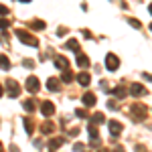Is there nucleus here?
I'll list each match as a JSON object with an SVG mask.
<instances>
[{
	"mask_svg": "<svg viewBox=\"0 0 152 152\" xmlns=\"http://www.w3.org/2000/svg\"><path fill=\"white\" fill-rule=\"evenodd\" d=\"M39 87H41V85H39V79H37V77H28V79H26V89H28L31 94H37Z\"/></svg>",
	"mask_w": 152,
	"mask_h": 152,
	"instance_id": "nucleus-7",
	"label": "nucleus"
},
{
	"mask_svg": "<svg viewBox=\"0 0 152 152\" xmlns=\"http://www.w3.org/2000/svg\"><path fill=\"white\" fill-rule=\"evenodd\" d=\"M114 152H126V150H124L122 146H116V150H114Z\"/></svg>",
	"mask_w": 152,
	"mask_h": 152,
	"instance_id": "nucleus-31",
	"label": "nucleus"
},
{
	"mask_svg": "<svg viewBox=\"0 0 152 152\" xmlns=\"http://www.w3.org/2000/svg\"><path fill=\"white\" fill-rule=\"evenodd\" d=\"M87 132H89V138H91V144H95V142L99 140V134H97V128H95L94 124H89V128H87Z\"/></svg>",
	"mask_w": 152,
	"mask_h": 152,
	"instance_id": "nucleus-12",
	"label": "nucleus"
},
{
	"mask_svg": "<svg viewBox=\"0 0 152 152\" xmlns=\"http://www.w3.org/2000/svg\"><path fill=\"white\" fill-rule=\"evenodd\" d=\"M75 116H77V118H87V114H85V110L79 107V110H75Z\"/></svg>",
	"mask_w": 152,
	"mask_h": 152,
	"instance_id": "nucleus-27",
	"label": "nucleus"
},
{
	"mask_svg": "<svg viewBox=\"0 0 152 152\" xmlns=\"http://www.w3.org/2000/svg\"><path fill=\"white\" fill-rule=\"evenodd\" d=\"M105 67H107V71H116L118 67H120V59H118L114 53H107V55H105Z\"/></svg>",
	"mask_w": 152,
	"mask_h": 152,
	"instance_id": "nucleus-2",
	"label": "nucleus"
},
{
	"mask_svg": "<svg viewBox=\"0 0 152 152\" xmlns=\"http://www.w3.org/2000/svg\"><path fill=\"white\" fill-rule=\"evenodd\" d=\"M81 99H83V104L87 105V107H91V105L95 104V95H94V94H89V91H87V94L83 95Z\"/></svg>",
	"mask_w": 152,
	"mask_h": 152,
	"instance_id": "nucleus-13",
	"label": "nucleus"
},
{
	"mask_svg": "<svg viewBox=\"0 0 152 152\" xmlns=\"http://www.w3.org/2000/svg\"><path fill=\"white\" fill-rule=\"evenodd\" d=\"M150 31H152V24H150Z\"/></svg>",
	"mask_w": 152,
	"mask_h": 152,
	"instance_id": "nucleus-36",
	"label": "nucleus"
},
{
	"mask_svg": "<svg viewBox=\"0 0 152 152\" xmlns=\"http://www.w3.org/2000/svg\"><path fill=\"white\" fill-rule=\"evenodd\" d=\"M104 122H105V116L102 114V112H97V114H94V118H91V124H94V126H95V124L99 126V124H104Z\"/></svg>",
	"mask_w": 152,
	"mask_h": 152,
	"instance_id": "nucleus-14",
	"label": "nucleus"
},
{
	"mask_svg": "<svg viewBox=\"0 0 152 152\" xmlns=\"http://www.w3.org/2000/svg\"><path fill=\"white\" fill-rule=\"evenodd\" d=\"M107 126H110V134H112V138H118V136L122 134V124H120V122L112 120V122H110Z\"/></svg>",
	"mask_w": 152,
	"mask_h": 152,
	"instance_id": "nucleus-5",
	"label": "nucleus"
},
{
	"mask_svg": "<svg viewBox=\"0 0 152 152\" xmlns=\"http://www.w3.org/2000/svg\"><path fill=\"white\" fill-rule=\"evenodd\" d=\"M0 69H10V61H8V57L6 55H0Z\"/></svg>",
	"mask_w": 152,
	"mask_h": 152,
	"instance_id": "nucleus-17",
	"label": "nucleus"
},
{
	"mask_svg": "<svg viewBox=\"0 0 152 152\" xmlns=\"http://www.w3.org/2000/svg\"><path fill=\"white\" fill-rule=\"evenodd\" d=\"M6 12H8V8H6V6H0V14H6Z\"/></svg>",
	"mask_w": 152,
	"mask_h": 152,
	"instance_id": "nucleus-30",
	"label": "nucleus"
},
{
	"mask_svg": "<svg viewBox=\"0 0 152 152\" xmlns=\"http://www.w3.org/2000/svg\"><path fill=\"white\" fill-rule=\"evenodd\" d=\"M16 37H18L20 41H23L24 45H31V47H37V45H39L37 37H33L31 33H26V31H18V33H16Z\"/></svg>",
	"mask_w": 152,
	"mask_h": 152,
	"instance_id": "nucleus-1",
	"label": "nucleus"
},
{
	"mask_svg": "<svg viewBox=\"0 0 152 152\" xmlns=\"http://www.w3.org/2000/svg\"><path fill=\"white\" fill-rule=\"evenodd\" d=\"M148 12H150V14H152V4H150V6H148Z\"/></svg>",
	"mask_w": 152,
	"mask_h": 152,
	"instance_id": "nucleus-33",
	"label": "nucleus"
},
{
	"mask_svg": "<svg viewBox=\"0 0 152 152\" xmlns=\"http://www.w3.org/2000/svg\"><path fill=\"white\" fill-rule=\"evenodd\" d=\"M23 63H24V65H26V67H35V63H33V61H31V59H24Z\"/></svg>",
	"mask_w": 152,
	"mask_h": 152,
	"instance_id": "nucleus-29",
	"label": "nucleus"
},
{
	"mask_svg": "<svg viewBox=\"0 0 152 152\" xmlns=\"http://www.w3.org/2000/svg\"><path fill=\"white\" fill-rule=\"evenodd\" d=\"M43 134H51V132H53V130H55V126H53V124H51V122H45V124H43Z\"/></svg>",
	"mask_w": 152,
	"mask_h": 152,
	"instance_id": "nucleus-21",
	"label": "nucleus"
},
{
	"mask_svg": "<svg viewBox=\"0 0 152 152\" xmlns=\"http://www.w3.org/2000/svg\"><path fill=\"white\" fill-rule=\"evenodd\" d=\"M71 79H73V73H71L69 69H67V71H63V75H61V81H65V83H67V81H71Z\"/></svg>",
	"mask_w": 152,
	"mask_h": 152,
	"instance_id": "nucleus-23",
	"label": "nucleus"
},
{
	"mask_svg": "<svg viewBox=\"0 0 152 152\" xmlns=\"http://www.w3.org/2000/svg\"><path fill=\"white\" fill-rule=\"evenodd\" d=\"M31 28H35V31H43V28H45V23H43V20H33V23H31Z\"/></svg>",
	"mask_w": 152,
	"mask_h": 152,
	"instance_id": "nucleus-20",
	"label": "nucleus"
},
{
	"mask_svg": "<svg viewBox=\"0 0 152 152\" xmlns=\"http://www.w3.org/2000/svg\"><path fill=\"white\" fill-rule=\"evenodd\" d=\"M10 26V20H6V18H0V28H8Z\"/></svg>",
	"mask_w": 152,
	"mask_h": 152,
	"instance_id": "nucleus-26",
	"label": "nucleus"
},
{
	"mask_svg": "<svg viewBox=\"0 0 152 152\" xmlns=\"http://www.w3.org/2000/svg\"><path fill=\"white\" fill-rule=\"evenodd\" d=\"M77 65H79V67H89V59L85 57L83 53H79V55H77Z\"/></svg>",
	"mask_w": 152,
	"mask_h": 152,
	"instance_id": "nucleus-15",
	"label": "nucleus"
},
{
	"mask_svg": "<svg viewBox=\"0 0 152 152\" xmlns=\"http://www.w3.org/2000/svg\"><path fill=\"white\" fill-rule=\"evenodd\" d=\"M55 65H57L59 69H63V71L69 69V61H67L65 57H55Z\"/></svg>",
	"mask_w": 152,
	"mask_h": 152,
	"instance_id": "nucleus-11",
	"label": "nucleus"
},
{
	"mask_svg": "<svg viewBox=\"0 0 152 152\" xmlns=\"http://www.w3.org/2000/svg\"><path fill=\"white\" fill-rule=\"evenodd\" d=\"M0 152H2V144H0Z\"/></svg>",
	"mask_w": 152,
	"mask_h": 152,
	"instance_id": "nucleus-35",
	"label": "nucleus"
},
{
	"mask_svg": "<svg viewBox=\"0 0 152 152\" xmlns=\"http://www.w3.org/2000/svg\"><path fill=\"white\" fill-rule=\"evenodd\" d=\"M99 152H110V150H107V148H102V150H99Z\"/></svg>",
	"mask_w": 152,
	"mask_h": 152,
	"instance_id": "nucleus-34",
	"label": "nucleus"
},
{
	"mask_svg": "<svg viewBox=\"0 0 152 152\" xmlns=\"http://www.w3.org/2000/svg\"><path fill=\"white\" fill-rule=\"evenodd\" d=\"M24 128H26V132H28V134H33V130H35V124L31 122V118H26V120H24Z\"/></svg>",
	"mask_w": 152,
	"mask_h": 152,
	"instance_id": "nucleus-22",
	"label": "nucleus"
},
{
	"mask_svg": "<svg viewBox=\"0 0 152 152\" xmlns=\"http://www.w3.org/2000/svg\"><path fill=\"white\" fill-rule=\"evenodd\" d=\"M6 85H8V97H16V95L20 94V87H18V83L14 81V79H8Z\"/></svg>",
	"mask_w": 152,
	"mask_h": 152,
	"instance_id": "nucleus-4",
	"label": "nucleus"
},
{
	"mask_svg": "<svg viewBox=\"0 0 152 152\" xmlns=\"http://www.w3.org/2000/svg\"><path fill=\"white\" fill-rule=\"evenodd\" d=\"M75 79H77V81L81 83L83 87H87V85H89V81H91V77H89V73H85V71H81V73H79V75H77Z\"/></svg>",
	"mask_w": 152,
	"mask_h": 152,
	"instance_id": "nucleus-10",
	"label": "nucleus"
},
{
	"mask_svg": "<svg viewBox=\"0 0 152 152\" xmlns=\"http://www.w3.org/2000/svg\"><path fill=\"white\" fill-rule=\"evenodd\" d=\"M65 47H67V49H71V51H75V53H77V51H79V43H77L75 39H69Z\"/></svg>",
	"mask_w": 152,
	"mask_h": 152,
	"instance_id": "nucleus-18",
	"label": "nucleus"
},
{
	"mask_svg": "<svg viewBox=\"0 0 152 152\" xmlns=\"http://www.w3.org/2000/svg\"><path fill=\"white\" fill-rule=\"evenodd\" d=\"M130 112H132V114H136V116H134V120H142V118L146 116V107H144V105H140V104H134L132 107H130Z\"/></svg>",
	"mask_w": 152,
	"mask_h": 152,
	"instance_id": "nucleus-3",
	"label": "nucleus"
},
{
	"mask_svg": "<svg viewBox=\"0 0 152 152\" xmlns=\"http://www.w3.org/2000/svg\"><path fill=\"white\" fill-rule=\"evenodd\" d=\"M130 24L134 26V28H140L142 24H140V20H136V18H130Z\"/></svg>",
	"mask_w": 152,
	"mask_h": 152,
	"instance_id": "nucleus-28",
	"label": "nucleus"
},
{
	"mask_svg": "<svg viewBox=\"0 0 152 152\" xmlns=\"http://www.w3.org/2000/svg\"><path fill=\"white\" fill-rule=\"evenodd\" d=\"M63 142H65L63 138H53V140L49 142V148H51V150H57V148L61 146V144H63Z\"/></svg>",
	"mask_w": 152,
	"mask_h": 152,
	"instance_id": "nucleus-16",
	"label": "nucleus"
},
{
	"mask_svg": "<svg viewBox=\"0 0 152 152\" xmlns=\"http://www.w3.org/2000/svg\"><path fill=\"white\" fill-rule=\"evenodd\" d=\"M73 150H75V152H85V144H81V142H77V144L73 146Z\"/></svg>",
	"mask_w": 152,
	"mask_h": 152,
	"instance_id": "nucleus-25",
	"label": "nucleus"
},
{
	"mask_svg": "<svg viewBox=\"0 0 152 152\" xmlns=\"http://www.w3.org/2000/svg\"><path fill=\"white\" fill-rule=\"evenodd\" d=\"M35 102H31V99H26V102H24V110H26V112H35Z\"/></svg>",
	"mask_w": 152,
	"mask_h": 152,
	"instance_id": "nucleus-24",
	"label": "nucleus"
},
{
	"mask_svg": "<svg viewBox=\"0 0 152 152\" xmlns=\"http://www.w3.org/2000/svg\"><path fill=\"white\" fill-rule=\"evenodd\" d=\"M114 95H118V97H126V95H128V89H126V87H116V89H114Z\"/></svg>",
	"mask_w": 152,
	"mask_h": 152,
	"instance_id": "nucleus-19",
	"label": "nucleus"
},
{
	"mask_svg": "<svg viewBox=\"0 0 152 152\" xmlns=\"http://www.w3.org/2000/svg\"><path fill=\"white\" fill-rule=\"evenodd\" d=\"M41 112H43V116H53V114H55V105L51 104V102H45V104L41 105Z\"/></svg>",
	"mask_w": 152,
	"mask_h": 152,
	"instance_id": "nucleus-8",
	"label": "nucleus"
},
{
	"mask_svg": "<svg viewBox=\"0 0 152 152\" xmlns=\"http://www.w3.org/2000/svg\"><path fill=\"white\" fill-rule=\"evenodd\" d=\"M130 94L136 95V97L146 95V87H144V85H140V83H132V85H130Z\"/></svg>",
	"mask_w": 152,
	"mask_h": 152,
	"instance_id": "nucleus-6",
	"label": "nucleus"
},
{
	"mask_svg": "<svg viewBox=\"0 0 152 152\" xmlns=\"http://www.w3.org/2000/svg\"><path fill=\"white\" fill-rule=\"evenodd\" d=\"M59 79L57 77H51V79H47V89L49 91H59V89H61V85H59Z\"/></svg>",
	"mask_w": 152,
	"mask_h": 152,
	"instance_id": "nucleus-9",
	"label": "nucleus"
},
{
	"mask_svg": "<svg viewBox=\"0 0 152 152\" xmlns=\"http://www.w3.org/2000/svg\"><path fill=\"white\" fill-rule=\"evenodd\" d=\"M2 94H4V89H2V85H0V97H2Z\"/></svg>",
	"mask_w": 152,
	"mask_h": 152,
	"instance_id": "nucleus-32",
	"label": "nucleus"
}]
</instances>
